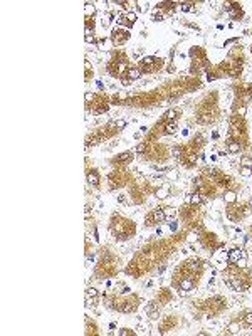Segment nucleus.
Instances as JSON below:
<instances>
[{"label":"nucleus","mask_w":252,"mask_h":336,"mask_svg":"<svg viewBox=\"0 0 252 336\" xmlns=\"http://www.w3.org/2000/svg\"><path fill=\"white\" fill-rule=\"evenodd\" d=\"M251 207H252V200H251Z\"/></svg>","instance_id":"42"},{"label":"nucleus","mask_w":252,"mask_h":336,"mask_svg":"<svg viewBox=\"0 0 252 336\" xmlns=\"http://www.w3.org/2000/svg\"><path fill=\"white\" fill-rule=\"evenodd\" d=\"M176 116H178V111H176V109H170V111H168L166 114H165V119H166V121L170 123V121H175V119H176Z\"/></svg>","instance_id":"14"},{"label":"nucleus","mask_w":252,"mask_h":336,"mask_svg":"<svg viewBox=\"0 0 252 336\" xmlns=\"http://www.w3.org/2000/svg\"><path fill=\"white\" fill-rule=\"evenodd\" d=\"M150 318H151V319H156V318H158V311H153V312H150Z\"/></svg>","instance_id":"39"},{"label":"nucleus","mask_w":252,"mask_h":336,"mask_svg":"<svg viewBox=\"0 0 252 336\" xmlns=\"http://www.w3.org/2000/svg\"><path fill=\"white\" fill-rule=\"evenodd\" d=\"M86 296H89V297H98V291L94 287H89L88 292H86Z\"/></svg>","instance_id":"24"},{"label":"nucleus","mask_w":252,"mask_h":336,"mask_svg":"<svg viewBox=\"0 0 252 336\" xmlns=\"http://www.w3.org/2000/svg\"><path fill=\"white\" fill-rule=\"evenodd\" d=\"M223 200L227 202V203H234V202L237 200V195H235V192H227V193L223 195Z\"/></svg>","instance_id":"13"},{"label":"nucleus","mask_w":252,"mask_h":336,"mask_svg":"<svg viewBox=\"0 0 252 336\" xmlns=\"http://www.w3.org/2000/svg\"><path fill=\"white\" fill-rule=\"evenodd\" d=\"M241 175H242V177H251V175H252V168H249V166H242Z\"/></svg>","instance_id":"22"},{"label":"nucleus","mask_w":252,"mask_h":336,"mask_svg":"<svg viewBox=\"0 0 252 336\" xmlns=\"http://www.w3.org/2000/svg\"><path fill=\"white\" fill-rule=\"evenodd\" d=\"M229 286H230V287H232V289H234V291H246V289H247V286H246V284H244V282H242V281H241V279H239V277H230V279H229Z\"/></svg>","instance_id":"2"},{"label":"nucleus","mask_w":252,"mask_h":336,"mask_svg":"<svg viewBox=\"0 0 252 336\" xmlns=\"http://www.w3.org/2000/svg\"><path fill=\"white\" fill-rule=\"evenodd\" d=\"M88 182L91 183V185H98V183H99V177H98L96 171H89L88 173Z\"/></svg>","instance_id":"8"},{"label":"nucleus","mask_w":252,"mask_h":336,"mask_svg":"<svg viewBox=\"0 0 252 336\" xmlns=\"http://www.w3.org/2000/svg\"><path fill=\"white\" fill-rule=\"evenodd\" d=\"M188 269H190V271H198L200 269V262H197V260H190V262H188Z\"/></svg>","instance_id":"19"},{"label":"nucleus","mask_w":252,"mask_h":336,"mask_svg":"<svg viewBox=\"0 0 252 336\" xmlns=\"http://www.w3.org/2000/svg\"><path fill=\"white\" fill-rule=\"evenodd\" d=\"M86 42H94V36L89 32V29H86Z\"/></svg>","instance_id":"29"},{"label":"nucleus","mask_w":252,"mask_h":336,"mask_svg":"<svg viewBox=\"0 0 252 336\" xmlns=\"http://www.w3.org/2000/svg\"><path fill=\"white\" fill-rule=\"evenodd\" d=\"M180 151H182L180 148H175V150H173V153H175V156H180Z\"/></svg>","instance_id":"41"},{"label":"nucleus","mask_w":252,"mask_h":336,"mask_svg":"<svg viewBox=\"0 0 252 336\" xmlns=\"http://www.w3.org/2000/svg\"><path fill=\"white\" fill-rule=\"evenodd\" d=\"M176 177H178V175H176V171H168V178H173V180H175Z\"/></svg>","instance_id":"38"},{"label":"nucleus","mask_w":252,"mask_h":336,"mask_svg":"<svg viewBox=\"0 0 252 336\" xmlns=\"http://www.w3.org/2000/svg\"><path fill=\"white\" fill-rule=\"evenodd\" d=\"M163 213H165V218H173L176 215V208H173V207H166V208H163Z\"/></svg>","instance_id":"12"},{"label":"nucleus","mask_w":252,"mask_h":336,"mask_svg":"<svg viewBox=\"0 0 252 336\" xmlns=\"http://www.w3.org/2000/svg\"><path fill=\"white\" fill-rule=\"evenodd\" d=\"M180 9H182L183 12H190V10H192V4H182Z\"/></svg>","instance_id":"32"},{"label":"nucleus","mask_w":252,"mask_h":336,"mask_svg":"<svg viewBox=\"0 0 252 336\" xmlns=\"http://www.w3.org/2000/svg\"><path fill=\"white\" fill-rule=\"evenodd\" d=\"M235 265H237V267H241V269H242V267H246V265H247L246 257H241V259H239L237 262H235Z\"/></svg>","instance_id":"25"},{"label":"nucleus","mask_w":252,"mask_h":336,"mask_svg":"<svg viewBox=\"0 0 252 336\" xmlns=\"http://www.w3.org/2000/svg\"><path fill=\"white\" fill-rule=\"evenodd\" d=\"M244 321H246V324L252 326V312H247L246 316H244Z\"/></svg>","instance_id":"26"},{"label":"nucleus","mask_w":252,"mask_h":336,"mask_svg":"<svg viewBox=\"0 0 252 336\" xmlns=\"http://www.w3.org/2000/svg\"><path fill=\"white\" fill-rule=\"evenodd\" d=\"M239 150H241V145H239L237 141H230L229 143V151L230 153H237Z\"/></svg>","instance_id":"16"},{"label":"nucleus","mask_w":252,"mask_h":336,"mask_svg":"<svg viewBox=\"0 0 252 336\" xmlns=\"http://www.w3.org/2000/svg\"><path fill=\"white\" fill-rule=\"evenodd\" d=\"M135 20H136V14H133V12L126 14V22H128V24H133Z\"/></svg>","instance_id":"23"},{"label":"nucleus","mask_w":252,"mask_h":336,"mask_svg":"<svg viewBox=\"0 0 252 336\" xmlns=\"http://www.w3.org/2000/svg\"><path fill=\"white\" fill-rule=\"evenodd\" d=\"M168 195H170L168 187H160V188L156 190V197H158V198H166Z\"/></svg>","instance_id":"9"},{"label":"nucleus","mask_w":252,"mask_h":336,"mask_svg":"<svg viewBox=\"0 0 252 336\" xmlns=\"http://www.w3.org/2000/svg\"><path fill=\"white\" fill-rule=\"evenodd\" d=\"M145 150H146V143H140V145L136 146V151H138V153H143Z\"/></svg>","instance_id":"30"},{"label":"nucleus","mask_w":252,"mask_h":336,"mask_svg":"<svg viewBox=\"0 0 252 336\" xmlns=\"http://www.w3.org/2000/svg\"><path fill=\"white\" fill-rule=\"evenodd\" d=\"M84 10H86V15H93L94 12H96V9H94V5L93 4H86V7H84Z\"/></svg>","instance_id":"18"},{"label":"nucleus","mask_w":252,"mask_h":336,"mask_svg":"<svg viewBox=\"0 0 252 336\" xmlns=\"http://www.w3.org/2000/svg\"><path fill=\"white\" fill-rule=\"evenodd\" d=\"M163 133H165V135H175V133H176V123H175V121H170V123H166V126H165Z\"/></svg>","instance_id":"7"},{"label":"nucleus","mask_w":252,"mask_h":336,"mask_svg":"<svg viewBox=\"0 0 252 336\" xmlns=\"http://www.w3.org/2000/svg\"><path fill=\"white\" fill-rule=\"evenodd\" d=\"M129 156H131V153H129V151H126V153H121V155H119V156L116 158V161H118V163H121V161H126Z\"/></svg>","instance_id":"21"},{"label":"nucleus","mask_w":252,"mask_h":336,"mask_svg":"<svg viewBox=\"0 0 252 336\" xmlns=\"http://www.w3.org/2000/svg\"><path fill=\"white\" fill-rule=\"evenodd\" d=\"M153 20H156V22H160V20H163V15L158 12V10H155V14H153Z\"/></svg>","instance_id":"27"},{"label":"nucleus","mask_w":252,"mask_h":336,"mask_svg":"<svg viewBox=\"0 0 252 336\" xmlns=\"http://www.w3.org/2000/svg\"><path fill=\"white\" fill-rule=\"evenodd\" d=\"M155 307H156L155 304H148V306H146V312H148V314H150V312H153V311H155Z\"/></svg>","instance_id":"36"},{"label":"nucleus","mask_w":252,"mask_h":336,"mask_svg":"<svg viewBox=\"0 0 252 336\" xmlns=\"http://www.w3.org/2000/svg\"><path fill=\"white\" fill-rule=\"evenodd\" d=\"M150 217L153 218V222H161V220H165V213H163V208H156L155 212L150 215Z\"/></svg>","instance_id":"6"},{"label":"nucleus","mask_w":252,"mask_h":336,"mask_svg":"<svg viewBox=\"0 0 252 336\" xmlns=\"http://www.w3.org/2000/svg\"><path fill=\"white\" fill-rule=\"evenodd\" d=\"M155 61H156L155 57L146 56V57H143V59H141V66H143V67H151V66L155 64Z\"/></svg>","instance_id":"11"},{"label":"nucleus","mask_w":252,"mask_h":336,"mask_svg":"<svg viewBox=\"0 0 252 336\" xmlns=\"http://www.w3.org/2000/svg\"><path fill=\"white\" fill-rule=\"evenodd\" d=\"M251 52H252V47H251Z\"/></svg>","instance_id":"43"},{"label":"nucleus","mask_w":252,"mask_h":336,"mask_svg":"<svg viewBox=\"0 0 252 336\" xmlns=\"http://www.w3.org/2000/svg\"><path fill=\"white\" fill-rule=\"evenodd\" d=\"M126 76H128L131 81H136V79H140L141 77V71L140 69H136V67H129L128 72H126Z\"/></svg>","instance_id":"5"},{"label":"nucleus","mask_w":252,"mask_h":336,"mask_svg":"<svg viewBox=\"0 0 252 336\" xmlns=\"http://www.w3.org/2000/svg\"><path fill=\"white\" fill-rule=\"evenodd\" d=\"M118 333H119L121 336H128V335H131V331H129V330H121V331H118Z\"/></svg>","instance_id":"37"},{"label":"nucleus","mask_w":252,"mask_h":336,"mask_svg":"<svg viewBox=\"0 0 252 336\" xmlns=\"http://www.w3.org/2000/svg\"><path fill=\"white\" fill-rule=\"evenodd\" d=\"M129 34L126 32V30H121V29H114L113 30V42L116 44V46H121V44H124V42L128 41Z\"/></svg>","instance_id":"1"},{"label":"nucleus","mask_w":252,"mask_h":336,"mask_svg":"<svg viewBox=\"0 0 252 336\" xmlns=\"http://www.w3.org/2000/svg\"><path fill=\"white\" fill-rule=\"evenodd\" d=\"M114 124H116V128H118V130H121V128H124V126H126V121H124V119H118V121H116Z\"/></svg>","instance_id":"28"},{"label":"nucleus","mask_w":252,"mask_h":336,"mask_svg":"<svg viewBox=\"0 0 252 336\" xmlns=\"http://www.w3.org/2000/svg\"><path fill=\"white\" fill-rule=\"evenodd\" d=\"M126 98H128V93H126V91H119V93H118V99H126Z\"/></svg>","instance_id":"34"},{"label":"nucleus","mask_w":252,"mask_h":336,"mask_svg":"<svg viewBox=\"0 0 252 336\" xmlns=\"http://www.w3.org/2000/svg\"><path fill=\"white\" fill-rule=\"evenodd\" d=\"M241 257H246V252H244L242 249H232V250L229 252V260L232 262V264H235Z\"/></svg>","instance_id":"3"},{"label":"nucleus","mask_w":252,"mask_h":336,"mask_svg":"<svg viewBox=\"0 0 252 336\" xmlns=\"http://www.w3.org/2000/svg\"><path fill=\"white\" fill-rule=\"evenodd\" d=\"M195 239H197V235H195L193 232H192V234H190V237H188V242H193Z\"/></svg>","instance_id":"40"},{"label":"nucleus","mask_w":252,"mask_h":336,"mask_svg":"<svg viewBox=\"0 0 252 336\" xmlns=\"http://www.w3.org/2000/svg\"><path fill=\"white\" fill-rule=\"evenodd\" d=\"M202 202H203V198H202V195L200 193H192L190 195V203H192V205H200Z\"/></svg>","instance_id":"10"},{"label":"nucleus","mask_w":252,"mask_h":336,"mask_svg":"<svg viewBox=\"0 0 252 336\" xmlns=\"http://www.w3.org/2000/svg\"><path fill=\"white\" fill-rule=\"evenodd\" d=\"M94 98H96V96H94L93 93H86V94H84V99H86V103H91Z\"/></svg>","instance_id":"31"},{"label":"nucleus","mask_w":252,"mask_h":336,"mask_svg":"<svg viewBox=\"0 0 252 336\" xmlns=\"http://www.w3.org/2000/svg\"><path fill=\"white\" fill-rule=\"evenodd\" d=\"M246 111H247V108L246 106H241L239 109H237V114H239V116H244V114H246Z\"/></svg>","instance_id":"35"},{"label":"nucleus","mask_w":252,"mask_h":336,"mask_svg":"<svg viewBox=\"0 0 252 336\" xmlns=\"http://www.w3.org/2000/svg\"><path fill=\"white\" fill-rule=\"evenodd\" d=\"M239 331H241V324L239 323H230L229 324V333L230 335H237Z\"/></svg>","instance_id":"15"},{"label":"nucleus","mask_w":252,"mask_h":336,"mask_svg":"<svg viewBox=\"0 0 252 336\" xmlns=\"http://www.w3.org/2000/svg\"><path fill=\"white\" fill-rule=\"evenodd\" d=\"M241 163H242V166H249V168H252V158H249V156H242Z\"/></svg>","instance_id":"20"},{"label":"nucleus","mask_w":252,"mask_h":336,"mask_svg":"<svg viewBox=\"0 0 252 336\" xmlns=\"http://www.w3.org/2000/svg\"><path fill=\"white\" fill-rule=\"evenodd\" d=\"M180 289H182L183 292H188V291H192L193 289V281L192 279H183L182 282H180Z\"/></svg>","instance_id":"4"},{"label":"nucleus","mask_w":252,"mask_h":336,"mask_svg":"<svg viewBox=\"0 0 252 336\" xmlns=\"http://www.w3.org/2000/svg\"><path fill=\"white\" fill-rule=\"evenodd\" d=\"M101 25H103V27H108V25H109V15H106V17L101 19Z\"/></svg>","instance_id":"33"},{"label":"nucleus","mask_w":252,"mask_h":336,"mask_svg":"<svg viewBox=\"0 0 252 336\" xmlns=\"http://www.w3.org/2000/svg\"><path fill=\"white\" fill-rule=\"evenodd\" d=\"M119 309H121L123 312H129V311H133V309H135V306H133L131 302H124L123 306H119Z\"/></svg>","instance_id":"17"}]
</instances>
